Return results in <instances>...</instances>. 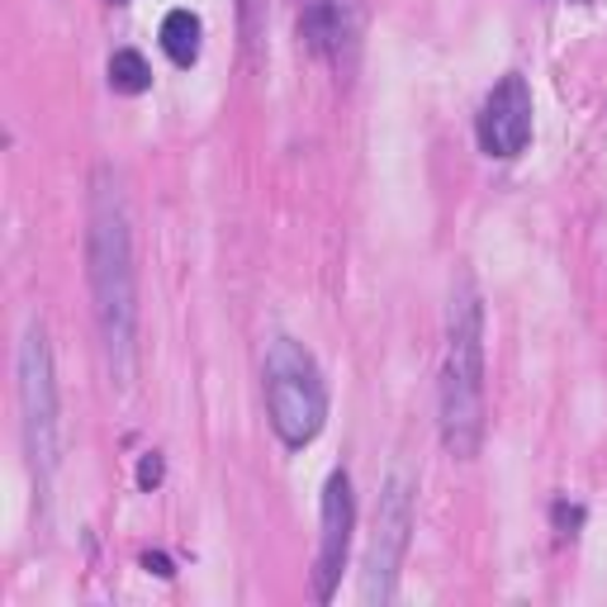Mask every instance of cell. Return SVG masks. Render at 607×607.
<instances>
[{"label":"cell","mask_w":607,"mask_h":607,"mask_svg":"<svg viewBox=\"0 0 607 607\" xmlns=\"http://www.w3.org/2000/svg\"><path fill=\"white\" fill-rule=\"evenodd\" d=\"M413 532V485L408 475H394L384 485L380 513H376V536H370V556H366V579H361V598L366 603H390L394 598V579L408 550Z\"/></svg>","instance_id":"5b68a950"},{"label":"cell","mask_w":607,"mask_h":607,"mask_svg":"<svg viewBox=\"0 0 607 607\" xmlns=\"http://www.w3.org/2000/svg\"><path fill=\"white\" fill-rule=\"evenodd\" d=\"M86 261H91V295L95 319L109 352V370L119 384L133 376V323H138V289H133V242L129 218H123V195L115 171L100 167L91 186V233H86Z\"/></svg>","instance_id":"6da1fadb"},{"label":"cell","mask_w":607,"mask_h":607,"mask_svg":"<svg viewBox=\"0 0 607 607\" xmlns=\"http://www.w3.org/2000/svg\"><path fill=\"white\" fill-rule=\"evenodd\" d=\"M532 143V91L522 76H503L479 115V147L489 157H517Z\"/></svg>","instance_id":"8992f818"},{"label":"cell","mask_w":607,"mask_h":607,"mask_svg":"<svg viewBox=\"0 0 607 607\" xmlns=\"http://www.w3.org/2000/svg\"><path fill=\"white\" fill-rule=\"evenodd\" d=\"M20 408L29 461L38 475H48L58 461V384H52V352L38 323L20 342Z\"/></svg>","instance_id":"277c9868"},{"label":"cell","mask_w":607,"mask_h":607,"mask_svg":"<svg viewBox=\"0 0 607 607\" xmlns=\"http://www.w3.org/2000/svg\"><path fill=\"white\" fill-rule=\"evenodd\" d=\"M347 546H352V479L347 475H333L323 489V536H319V598L328 603L337 588V574H342V560H347Z\"/></svg>","instance_id":"52a82bcc"},{"label":"cell","mask_w":607,"mask_h":607,"mask_svg":"<svg viewBox=\"0 0 607 607\" xmlns=\"http://www.w3.org/2000/svg\"><path fill=\"white\" fill-rule=\"evenodd\" d=\"M238 24H242L247 58L261 62V38H266V0H238Z\"/></svg>","instance_id":"8fae6325"},{"label":"cell","mask_w":607,"mask_h":607,"mask_svg":"<svg viewBox=\"0 0 607 607\" xmlns=\"http://www.w3.org/2000/svg\"><path fill=\"white\" fill-rule=\"evenodd\" d=\"M266 408L271 427L281 432L285 447H309L323 432L328 418V390L313 366V356L289 337H275L266 352Z\"/></svg>","instance_id":"3957f363"},{"label":"cell","mask_w":607,"mask_h":607,"mask_svg":"<svg viewBox=\"0 0 607 607\" xmlns=\"http://www.w3.org/2000/svg\"><path fill=\"white\" fill-rule=\"evenodd\" d=\"M162 48H167L171 62L190 67L200 58V20L190 15V10H171V15L162 20Z\"/></svg>","instance_id":"9c48e42d"},{"label":"cell","mask_w":607,"mask_h":607,"mask_svg":"<svg viewBox=\"0 0 607 607\" xmlns=\"http://www.w3.org/2000/svg\"><path fill=\"white\" fill-rule=\"evenodd\" d=\"M361 15L366 0H319L309 10V34L319 48H333L342 58V48H356V34H361Z\"/></svg>","instance_id":"ba28073f"},{"label":"cell","mask_w":607,"mask_h":607,"mask_svg":"<svg viewBox=\"0 0 607 607\" xmlns=\"http://www.w3.org/2000/svg\"><path fill=\"white\" fill-rule=\"evenodd\" d=\"M138 485L143 489L162 485V455H143V465H138Z\"/></svg>","instance_id":"7c38bea8"},{"label":"cell","mask_w":607,"mask_h":607,"mask_svg":"<svg viewBox=\"0 0 607 607\" xmlns=\"http://www.w3.org/2000/svg\"><path fill=\"white\" fill-rule=\"evenodd\" d=\"M109 86L123 95H143L152 86V67L143 62V52H133V48L115 52V58H109Z\"/></svg>","instance_id":"30bf717a"},{"label":"cell","mask_w":607,"mask_h":607,"mask_svg":"<svg viewBox=\"0 0 607 607\" xmlns=\"http://www.w3.org/2000/svg\"><path fill=\"white\" fill-rule=\"evenodd\" d=\"M441 441L451 455L471 461L485 441V319L475 285L461 275L451 289L447 361H441Z\"/></svg>","instance_id":"7a4b0ae2"},{"label":"cell","mask_w":607,"mask_h":607,"mask_svg":"<svg viewBox=\"0 0 607 607\" xmlns=\"http://www.w3.org/2000/svg\"><path fill=\"white\" fill-rule=\"evenodd\" d=\"M143 564H147V570H152V574H162V579H171V564H167V556H147Z\"/></svg>","instance_id":"4fadbf2b"}]
</instances>
